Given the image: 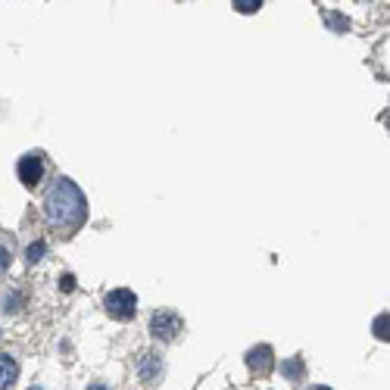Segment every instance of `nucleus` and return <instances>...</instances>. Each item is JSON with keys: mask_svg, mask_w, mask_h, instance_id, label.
<instances>
[{"mask_svg": "<svg viewBox=\"0 0 390 390\" xmlns=\"http://www.w3.org/2000/svg\"><path fill=\"white\" fill-rule=\"evenodd\" d=\"M47 216L56 225H75L85 219V197L72 181H60L47 197Z\"/></svg>", "mask_w": 390, "mask_h": 390, "instance_id": "f257e3e1", "label": "nucleus"}, {"mask_svg": "<svg viewBox=\"0 0 390 390\" xmlns=\"http://www.w3.org/2000/svg\"><path fill=\"white\" fill-rule=\"evenodd\" d=\"M150 331L159 341H175L178 331H184V318L172 309H159V312H153V318H150Z\"/></svg>", "mask_w": 390, "mask_h": 390, "instance_id": "f03ea898", "label": "nucleus"}, {"mask_svg": "<svg viewBox=\"0 0 390 390\" xmlns=\"http://www.w3.org/2000/svg\"><path fill=\"white\" fill-rule=\"evenodd\" d=\"M104 306H106V312H110L113 318H131L134 309H138V297H134L129 287H116V291L106 293Z\"/></svg>", "mask_w": 390, "mask_h": 390, "instance_id": "7ed1b4c3", "label": "nucleus"}, {"mask_svg": "<svg viewBox=\"0 0 390 390\" xmlns=\"http://www.w3.org/2000/svg\"><path fill=\"white\" fill-rule=\"evenodd\" d=\"M19 178H22V184H29V188H35V184L41 181V178H44L41 153H29V156L19 159Z\"/></svg>", "mask_w": 390, "mask_h": 390, "instance_id": "20e7f679", "label": "nucleus"}, {"mask_svg": "<svg viewBox=\"0 0 390 390\" xmlns=\"http://www.w3.org/2000/svg\"><path fill=\"white\" fill-rule=\"evenodd\" d=\"M138 372H140V378H144L147 384L159 381V375H163V359H159V353H144V359H140Z\"/></svg>", "mask_w": 390, "mask_h": 390, "instance_id": "39448f33", "label": "nucleus"}, {"mask_svg": "<svg viewBox=\"0 0 390 390\" xmlns=\"http://www.w3.org/2000/svg\"><path fill=\"white\" fill-rule=\"evenodd\" d=\"M247 366H250L253 372L266 375L268 368H272V347H266V343H262V347H253L250 353H247Z\"/></svg>", "mask_w": 390, "mask_h": 390, "instance_id": "423d86ee", "label": "nucleus"}, {"mask_svg": "<svg viewBox=\"0 0 390 390\" xmlns=\"http://www.w3.org/2000/svg\"><path fill=\"white\" fill-rule=\"evenodd\" d=\"M16 375H19V366L10 353H0V390H10L16 384Z\"/></svg>", "mask_w": 390, "mask_h": 390, "instance_id": "0eeeda50", "label": "nucleus"}, {"mask_svg": "<svg viewBox=\"0 0 390 390\" xmlns=\"http://www.w3.org/2000/svg\"><path fill=\"white\" fill-rule=\"evenodd\" d=\"M22 293H19V291H6L3 293V312H19V309H22Z\"/></svg>", "mask_w": 390, "mask_h": 390, "instance_id": "6e6552de", "label": "nucleus"}, {"mask_svg": "<svg viewBox=\"0 0 390 390\" xmlns=\"http://www.w3.org/2000/svg\"><path fill=\"white\" fill-rule=\"evenodd\" d=\"M44 253H47V244H44V241H38V244H31V247H29V253H25V257H29L31 262H38V259L44 257Z\"/></svg>", "mask_w": 390, "mask_h": 390, "instance_id": "1a4fd4ad", "label": "nucleus"}, {"mask_svg": "<svg viewBox=\"0 0 390 390\" xmlns=\"http://www.w3.org/2000/svg\"><path fill=\"white\" fill-rule=\"evenodd\" d=\"M281 372L291 375V378H297V375L303 372V362H300V359H291V362H284V366H281Z\"/></svg>", "mask_w": 390, "mask_h": 390, "instance_id": "9d476101", "label": "nucleus"}, {"mask_svg": "<svg viewBox=\"0 0 390 390\" xmlns=\"http://www.w3.org/2000/svg\"><path fill=\"white\" fill-rule=\"evenodd\" d=\"M375 337L387 341V312H384V316H378V318H375Z\"/></svg>", "mask_w": 390, "mask_h": 390, "instance_id": "9b49d317", "label": "nucleus"}, {"mask_svg": "<svg viewBox=\"0 0 390 390\" xmlns=\"http://www.w3.org/2000/svg\"><path fill=\"white\" fill-rule=\"evenodd\" d=\"M234 6H238L241 13H257L262 3H259V0H238V3H234Z\"/></svg>", "mask_w": 390, "mask_h": 390, "instance_id": "f8f14e48", "label": "nucleus"}, {"mask_svg": "<svg viewBox=\"0 0 390 390\" xmlns=\"http://www.w3.org/2000/svg\"><path fill=\"white\" fill-rule=\"evenodd\" d=\"M6 266H10V253H6V247H0V272H6Z\"/></svg>", "mask_w": 390, "mask_h": 390, "instance_id": "ddd939ff", "label": "nucleus"}, {"mask_svg": "<svg viewBox=\"0 0 390 390\" xmlns=\"http://www.w3.org/2000/svg\"><path fill=\"white\" fill-rule=\"evenodd\" d=\"M88 390H110V387L100 384V381H94V384H88Z\"/></svg>", "mask_w": 390, "mask_h": 390, "instance_id": "4468645a", "label": "nucleus"}, {"mask_svg": "<svg viewBox=\"0 0 390 390\" xmlns=\"http://www.w3.org/2000/svg\"><path fill=\"white\" fill-rule=\"evenodd\" d=\"M309 390H331V387H325V384H312Z\"/></svg>", "mask_w": 390, "mask_h": 390, "instance_id": "2eb2a0df", "label": "nucleus"}, {"mask_svg": "<svg viewBox=\"0 0 390 390\" xmlns=\"http://www.w3.org/2000/svg\"><path fill=\"white\" fill-rule=\"evenodd\" d=\"M29 390H41V387H29Z\"/></svg>", "mask_w": 390, "mask_h": 390, "instance_id": "dca6fc26", "label": "nucleus"}]
</instances>
